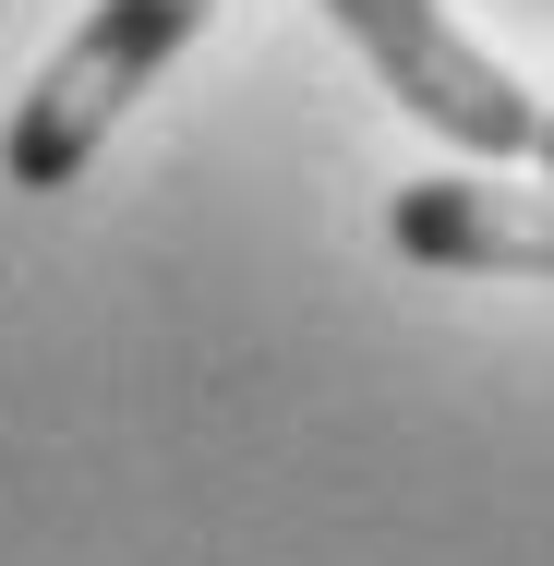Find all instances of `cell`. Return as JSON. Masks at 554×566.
Listing matches in <instances>:
<instances>
[{
  "mask_svg": "<svg viewBox=\"0 0 554 566\" xmlns=\"http://www.w3.org/2000/svg\"><path fill=\"white\" fill-rule=\"evenodd\" d=\"M206 12L218 0H97L61 49H49V73L12 97V133H0V181L12 193H61V181H85V157L121 133V109L206 36Z\"/></svg>",
  "mask_w": 554,
  "mask_h": 566,
  "instance_id": "6da1fadb",
  "label": "cell"
},
{
  "mask_svg": "<svg viewBox=\"0 0 554 566\" xmlns=\"http://www.w3.org/2000/svg\"><path fill=\"white\" fill-rule=\"evenodd\" d=\"M326 12H337V36L386 73V97L410 120H435L446 145H470V157H531L543 97H531L482 36H458L446 0H326Z\"/></svg>",
  "mask_w": 554,
  "mask_h": 566,
  "instance_id": "7a4b0ae2",
  "label": "cell"
},
{
  "mask_svg": "<svg viewBox=\"0 0 554 566\" xmlns=\"http://www.w3.org/2000/svg\"><path fill=\"white\" fill-rule=\"evenodd\" d=\"M386 241L446 277H554V181H398Z\"/></svg>",
  "mask_w": 554,
  "mask_h": 566,
  "instance_id": "3957f363",
  "label": "cell"
},
{
  "mask_svg": "<svg viewBox=\"0 0 554 566\" xmlns=\"http://www.w3.org/2000/svg\"><path fill=\"white\" fill-rule=\"evenodd\" d=\"M531 157H543V181H554V109H543V133H531Z\"/></svg>",
  "mask_w": 554,
  "mask_h": 566,
  "instance_id": "277c9868",
  "label": "cell"
}]
</instances>
